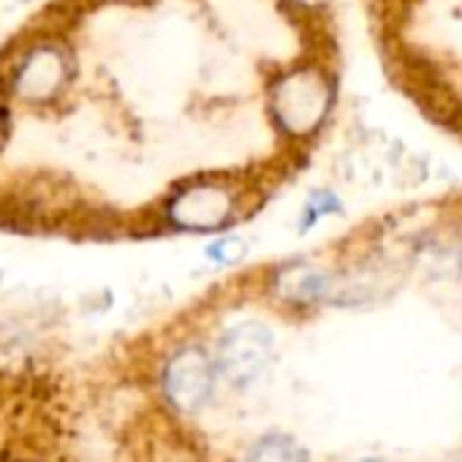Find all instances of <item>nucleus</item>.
<instances>
[{"instance_id":"f257e3e1","label":"nucleus","mask_w":462,"mask_h":462,"mask_svg":"<svg viewBox=\"0 0 462 462\" xmlns=\"http://www.w3.org/2000/svg\"><path fill=\"white\" fill-rule=\"evenodd\" d=\"M217 375L235 389L256 383L275 356V335L262 321H240L226 327L212 348Z\"/></svg>"},{"instance_id":"f03ea898","label":"nucleus","mask_w":462,"mask_h":462,"mask_svg":"<svg viewBox=\"0 0 462 462\" xmlns=\"http://www.w3.org/2000/svg\"><path fill=\"white\" fill-rule=\"evenodd\" d=\"M329 112V79L319 69H291L273 88V115L291 136L313 134Z\"/></svg>"},{"instance_id":"7ed1b4c3","label":"nucleus","mask_w":462,"mask_h":462,"mask_svg":"<svg viewBox=\"0 0 462 462\" xmlns=\"http://www.w3.org/2000/svg\"><path fill=\"white\" fill-rule=\"evenodd\" d=\"M217 381L220 375L212 351L199 343H188L166 359L161 373V392L171 411L190 416L212 400Z\"/></svg>"},{"instance_id":"20e7f679","label":"nucleus","mask_w":462,"mask_h":462,"mask_svg":"<svg viewBox=\"0 0 462 462\" xmlns=\"http://www.w3.org/2000/svg\"><path fill=\"white\" fill-rule=\"evenodd\" d=\"M237 196L220 180H196L169 201V220L188 231H215L231 223Z\"/></svg>"},{"instance_id":"39448f33","label":"nucleus","mask_w":462,"mask_h":462,"mask_svg":"<svg viewBox=\"0 0 462 462\" xmlns=\"http://www.w3.org/2000/svg\"><path fill=\"white\" fill-rule=\"evenodd\" d=\"M63 79H66V63L60 52L52 47H42L23 63L17 77V90L31 101H44L60 90Z\"/></svg>"},{"instance_id":"423d86ee","label":"nucleus","mask_w":462,"mask_h":462,"mask_svg":"<svg viewBox=\"0 0 462 462\" xmlns=\"http://www.w3.org/2000/svg\"><path fill=\"white\" fill-rule=\"evenodd\" d=\"M275 291L286 305L313 308V305L329 300L332 281L324 273L313 270V267L297 264V267H289V270L281 273V278L275 281Z\"/></svg>"},{"instance_id":"0eeeda50","label":"nucleus","mask_w":462,"mask_h":462,"mask_svg":"<svg viewBox=\"0 0 462 462\" xmlns=\"http://www.w3.org/2000/svg\"><path fill=\"white\" fill-rule=\"evenodd\" d=\"M243 462H313V457L294 435L270 430L245 448Z\"/></svg>"},{"instance_id":"6e6552de","label":"nucleus","mask_w":462,"mask_h":462,"mask_svg":"<svg viewBox=\"0 0 462 462\" xmlns=\"http://www.w3.org/2000/svg\"><path fill=\"white\" fill-rule=\"evenodd\" d=\"M332 212H340V204L337 199L329 193V190H316L308 204H305V215H302V226H313L321 215H332Z\"/></svg>"},{"instance_id":"1a4fd4ad","label":"nucleus","mask_w":462,"mask_h":462,"mask_svg":"<svg viewBox=\"0 0 462 462\" xmlns=\"http://www.w3.org/2000/svg\"><path fill=\"white\" fill-rule=\"evenodd\" d=\"M243 254H245V245H243L240 240H223V243H217V245L209 251V256H212L215 262H220V264L237 262Z\"/></svg>"},{"instance_id":"9d476101","label":"nucleus","mask_w":462,"mask_h":462,"mask_svg":"<svg viewBox=\"0 0 462 462\" xmlns=\"http://www.w3.org/2000/svg\"><path fill=\"white\" fill-rule=\"evenodd\" d=\"M356 462H394V459H386V457H365V459H356Z\"/></svg>"}]
</instances>
